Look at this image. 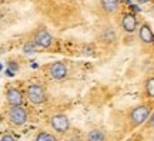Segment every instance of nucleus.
<instances>
[{
    "mask_svg": "<svg viewBox=\"0 0 154 141\" xmlns=\"http://www.w3.org/2000/svg\"><path fill=\"white\" fill-rule=\"evenodd\" d=\"M150 113H151V109H150L149 104H141L136 109H133V111L128 115V124L131 128H136V127H140L141 124H144L150 117Z\"/></svg>",
    "mask_w": 154,
    "mask_h": 141,
    "instance_id": "f257e3e1",
    "label": "nucleus"
},
{
    "mask_svg": "<svg viewBox=\"0 0 154 141\" xmlns=\"http://www.w3.org/2000/svg\"><path fill=\"white\" fill-rule=\"evenodd\" d=\"M26 97H27L30 103L38 106V104L46 101V90H44V87L42 84L33 83V84L27 86V88H26Z\"/></svg>",
    "mask_w": 154,
    "mask_h": 141,
    "instance_id": "f03ea898",
    "label": "nucleus"
},
{
    "mask_svg": "<svg viewBox=\"0 0 154 141\" xmlns=\"http://www.w3.org/2000/svg\"><path fill=\"white\" fill-rule=\"evenodd\" d=\"M9 123L14 127H20L27 121V113L22 106H10V110L7 113Z\"/></svg>",
    "mask_w": 154,
    "mask_h": 141,
    "instance_id": "7ed1b4c3",
    "label": "nucleus"
},
{
    "mask_svg": "<svg viewBox=\"0 0 154 141\" xmlns=\"http://www.w3.org/2000/svg\"><path fill=\"white\" fill-rule=\"evenodd\" d=\"M50 125L59 134H66L69 128H70V121H69V118L64 114H54L50 118Z\"/></svg>",
    "mask_w": 154,
    "mask_h": 141,
    "instance_id": "20e7f679",
    "label": "nucleus"
},
{
    "mask_svg": "<svg viewBox=\"0 0 154 141\" xmlns=\"http://www.w3.org/2000/svg\"><path fill=\"white\" fill-rule=\"evenodd\" d=\"M33 41L40 49H49L51 43H53V37L46 29H40L33 36Z\"/></svg>",
    "mask_w": 154,
    "mask_h": 141,
    "instance_id": "39448f33",
    "label": "nucleus"
},
{
    "mask_svg": "<svg viewBox=\"0 0 154 141\" xmlns=\"http://www.w3.org/2000/svg\"><path fill=\"white\" fill-rule=\"evenodd\" d=\"M49 76L53 78V80H61L67 76V66L61 61H57V63H53V64L49 67Z\"/></svg>",
    "mask_w": 154,
    "mask_h": 141,
    "instance_id": "423d86ee",
    "label": "nucleus"
},
{
    "mask_svg": "<svg viewBox=\"0 0 154 141\" xmlns=\"http://www.w3.org/2000/svg\"><path fill=\"white\" fill-rule=\"evenodd\" d=\"M121 27L127 33H134L137 29V17L134 13H124L121 16Z\"/></svg>",
    "mask_w": 154,
    "mask_h": 141,
    "instance_id": "0eeeda50",
    "label": "nucleus"
},
{
    "mask_svg": "<svg viewBox=\"0 0 154 141\" xmlns=\"http://www.w3.org/2000/svg\"><path fill=\"white\" fill-rule=\"evenodd\" d=\"M6 100L10 106H22L23 103V94L19 88L10 87L7 91H6Z\"/></svg>",
    "mask_w": 154,
    "mask_h": 141,
    "instance_id": "6e6552de",
    "label": "nucleus"
},
{
    "mask_svg": "<svg viewBox=\"0 0 154 141\" xmlns=\"http://www.w3.org/2000/svg\"><path fill=\"white\" fill-rule=\"evenodd\" d=\"M138 37L140 40L146 44H153L154 43V33L150 29L149 24H141L138 29Z\"/></svg>",
    "mask_w": 154,
    "mask_h": 141,
    "instance_id": "1a4fd4ad",
    "label": "nucleus"
},
{
    "mask_svg": "<svg viewBox=\"0 0 154 141\" xmlns=\"http://www.w3.org/2000/svg\"><path fill=\"white\" fill-rule=\"evenodd\" d=\"M100 6L104 10V13L111 14V13H116V11L119 10L120 0H100Z\"/></svg>",
    "mask_w": 154,
    "mask_h": 141,
    "instance_id": "9d476101",
    "label": "nucleus"
},
{
    "mask_svg": "<svg viewBox=\"0 0 154 141\" xmlns=\"http://www.w3.org/2000/svg\"><path fill=\"white\" fill-rule=\"evenodd\" d=\"M146 93L150 98H154V77H150L146 81Z\"/></svg>",
    "mask_w": 154,
    "mask_h": 141,
    "instance_id": "9b49d317",
    "label": "nucleus"
},
{
    "mask_svg": "<svg viewBox=\"0 0 154 141\" xmlns=\"http://www.w3.org/2000/svg\"><path fill=\"white\" fill-rule=\"evenodd\" d=\"M88 140H91V141L104 140V134L100 130H93V131H90V134H88Z\"/></svg>",
    "mask_w": 154,
    "mask_h": 141,
    "instance_id": "f8f14e48",
    "label": "nucleus"
},
{
    "mask_svg": "<svg viewBox=\"0 0 154 141\" xmlns=\"http://www.w3.org/2000/svg\"><path fill=\"white\" fill-rule=\"evenodd\" d=\"M36 140L37 141H54L56 137L53 136V134H49V133H40V134H37L36 136Z\"/></svg>",
    "mask_w": 154,
    "mask_h": 141,
    "instance_id": "ddd939ff",
    "label": "nucleus"
},
{
    "mask_svg": "<svg viewBox=\"0 0 154 141\" xmlns=\"http://www.w3.org/2000/svg\"><path fill=\"white\" fill-rule=\"evenodd\" d=\"M34 47H36V44L34 41H29V43L24 44V47H23V53L24 54H34Z\"/></svg>",
    "mask_w": 154,
    "mask_h": 141,
    "instance_id": "4468645a",
    "label": "nucleus"
},
{
    "mask_svg": "<svg viewBox=\"0 0 154 141\" xmlns=\"http://www.w3.org/2000/svg\"><path fill=\"white\" fill-rule=\"evenodd\" d=\"M147 127H149L150 130L154 131V113L151 114V115L149 117V120H147Z\"/></svg>",
    "mask_w": 154,
    "mask_h": 141,
    "instance_id": "2eb2a0df",
    "label": "nucleus"
},
{
    "mask_svg": "<svg viewBox=\"0 0 154 141\" xmlns=\"http://www.w3.org/2000/svg\"><path fill=\"white\" fill-rule=\"evenodd\" d=\"M128 7L131 9V11H134V13H140L141 11V7L138 5H134V3H131V5H128Z\"/></svg>",
    "mask_w": 154,
    "mask_h": 141,
    "instance_id": "dca6fc26",
    "label": "nucleus"
},
{
    "mask_svg": "<svg viewBox=\"0 0 154 141\" xmlns=\"http://www.w3.org/2000/svg\"><path fill=\"white\" fill-rule=\"evenodd\" d=\"M14 73H16V71H13L10 67H7V69L5 70V74H6L7 77H13V76H14Z\"/></svg>",
    "mask_w": 154,
    "mask_h": 141,
    "instance_id": "f3484780",
    "label": "nucleus"
},
{
    "mask_svg": "<svg viewBox=\"0 0 154 141\" xmlns=\"http://www.w3.org/2000/svg\"><path fill=\"white\" fill-rule=\"evenodd\" d=\"M2 140H3V141H6V140H7V141H13V140H14V137L9 136V134H3V136H2Z\"/></svg>",
    "mask_w": 154,
    "mask_h": 141,
    "instance_id": "a211bd4d",
    "label": "nucleus"
},
{
    "mask_svg": "<svg viewBox=\"0 0 154 141\" xmlns=\"http://www.w3.org/2000/svg\"><path fill=\"white\" fill-rule=\"evenodd\" d=\"M7 67H10L13 71H17V70H19V66L14 64V63H9V64H7Z\"/></svg>",
    "mask_w": 154,
    "mask_h": 141,
    "instance_id": "6ab92c4d",
    "label": "nucleus"
},
{
    "mask_svg": "<svg viewBox=\"0 0 154 141\" xmlns=\"http://www.w3.org/2000/svg\"><path fill=\"white\" fill-rule=\"evenodd\" d=\"M140 5H144V3H147V2H150V0H137Z\"/></svg>",
    "mask_w": 154,
    "mask_h": 141,
    "instance_id": "aec40b11",
    "label": "nucleus"
},
{
    "mask_svg": "<svg viewBox=\"0 0 154 141\" xmlns=\"http://www.w3.org/2000/svg\"><path fill=\"white\" fill-rule=\"evenodd\" d=\"M37 67H38L37 63H33V64H32V69H37Z\"/></svg>",
    "mask_w": 154,
    "mask_h": 141,
    "instance_id": "412c9836",
    "label": "nucleus"
},
{
    "mask_svg": "<svg viewBox=\"0 0 154 141\" xmlns=\"http://www.w3.org/2000/svg\"><path fill=\"white\" fill-rule=\"evenodd\" d=\"M123 2H126V3H127V5H131V3H133V2H131V0H123Z\"/></svg>",
    "mask_w": 154,
    "mask_h": 141,
    "instance_id": "4be33fe9",
    "label": "nucleus"
}]
</instances>
